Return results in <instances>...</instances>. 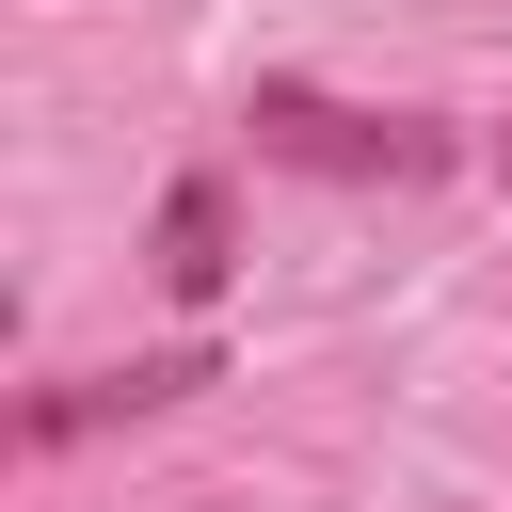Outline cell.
<instances>
[{
  "label": "cell",
  "mask_w": 512,
  "mask_h": 512,
  "mask_svg": "<svg viewBox=\"0 0 512 512\" xmlns=\"http://www.w3.org/2000/svg\"><path fill=\"white\" fill-rule=\"evenodd\" d=\"M144 272H160V288H176V304H208V288H224V272H240V192H224V176H208V160H192V176H176V192H160V256H144Z\"/></svg>",
  "instance_id": "3"
},
{
  "label": "cell",
  "mask_w": 512,
  "mask_h": 512,
  "mask_svg": "<svg viewBox=\"0 0 512 512\" xmlns=\"http://www.w3.org/2000/svg\"><path fill=\"white\" fill-rule=\"evenodd\" d=\"M496 176H512V128H496Z\"/></svg>",
  "instance_id": "4"
},
{
  "label": "cell",
  "mask_w": 512,
  "mask_h": 512,
  "mask_svg": "<svg viewBox=\"0 0 512 512\" xmlns=\"http://www.w3.org/2000/svg\"><path fill=\"white\" fill-rule=\"evenodd\" d=\"M240 128H256V160L336 176V192H416V176H448V160H464L432 112H368V96H320V80H256V96H240Z\"/></svg>",
  "instance_id": "1"
},
{
  "label": "cell",
  "mask_w": 512,
  "mask_h": 512,
  "mask_svg": "<svg viewBox=\"0 0 512 512\" xmlns=\"http://www.w3.org/2000/svg\"><path fill=\"white\" fill-rule=\"evenodd\" d=\"M192 384H224V368H208V336H176V352H144V368H96V384H48L16 432H32V448H80V432H112V416H160V400H192Z\"/></svg>",
  "instance_id": "2"
}]
</instances>
